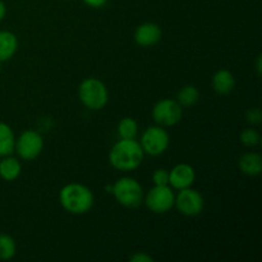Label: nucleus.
Instances as JSON below:
<instances>
[{"label": "nucleus", "mask_w": 262, "mask_h": 262, "mask_svg": "<svg viewBox=\"0 0 262 262\" xmlns=\"http://www.w3.org/2000/svg\"><path fill=\"white\" fill-rule=\"evenodd\" d=\"M145 152L136 138L119 141L113 145L109 151V163L114 169L120 171H133L142 164Z\"/></svg>", "instance_id": "obj_1"}, {"label": "nucleus", "mask_w": 262, "mask_h": 262, "mask_svg": "<svg viewBox=\"0 0 262 262\" xmlns=\"http://www.w3.org/2000/svg\"><path fill=\"white\" fill-rule=\"evenodd\" d=\"M59 204L72 215H83L91 211L95 197L91 189L81 183H68L59 191Z\"/></svg>", "instance_id": "obj_2"}, {"label": "nucleus", "mask_w": 262, "mask_h": 262, "mask_svg": "<svg viewBox=\"0 0 262 262\" xmlns=\"http://www.w3.org/2000/svg\"><path fill=\"white\" fill-rule=\"evenodd\" d=\"M78 99L84 107L92 112H97L106 106L109 101V91L99 78L83 79L78 87Z\"/></svg>", "instance_id": "obj_3"}, {"label": "nucleus", "mask_w": 262, "mask_h": 262, "mask_svg": "<svg viewBox=\"0 0 262 262\" xmlns=\"http://www.w3.org/2000/svg\"><path fill=\"white\" fill-rule=\"evenodd\" d=\"M115 201L123 207L135 209L143 201V189L140 182L130 177H122L112 186Z\"/></svg>", "instance_id": "obj_4"}, {"label": "nucleus", "mask_w": 262, "mask_h": 262, "mask_svg": "<svg viewBox=\"0 0 262 262\" xmlns=\"http://www.w3.org/2000/svg\"><path fill=\"white\" fill-rule=\"evenodd\" d=\"M145 155L160 156L168 150L170 145V136L168 130L161 125H152L143 130L141 140L138 141Z\"/></svg>", "instance_id": "obj_5"}, {"label": "nucleus", "mask_w": 262, "mask_h": 262, "mask_svg": "<svg viewBox=\"0 0 262 262\" xmlns=\"http://www.w3.org/2000/svg\"><path fill=\"white\" fill-rule=\"evenodd\" d=\"M43 150V138L37 130L28 129L15 138L14 152L18 158L26 161H32L40 156Z\"/></svg>", "instance_id": "obj_6"}, {"label": "nucleus", "mask_w": 262, "mask_h": 262, "mask_svg": "<svg viewBox=\"0 0 262 262\" xmlns=\"http://www.w3.org/2000/svg\"><path fill=\"white\" fill-rule=\"evenodd\" d=\"M183 117V107L177 100L163 99L159 100L152 107L154 122L161 127H173L178 124Z\"/></svg>", "instance_id": "obj_7"}, {"label": "nucleus", "mask_w": 262, "mask_h": 262, "mask_svg": "<svg viewBox=\"0 0 262 262\" xmlns=\"http://www.w3.org/2000/svg\"><path fill=\"white\" fill-rule=\"evenodd\" d=\"M173 188L170 186H154L145 196V205L154 214H166L174 207Z\"/></svg>", "instance_id": "obj_8"}, {"label": "nucleus", "mask_w": 262, "mask_h": 262, "mask_svg": "<svg viewBox=\"0 0 262 262\" xmlns=\"http://www.w3.org/2000/svg\"><path fill=\"white\" fill-rule=\"evenodd\" d=\"M174 207L184 216H197L204 211L205 200L199 191L188 187L179 189L174 199Z\"/></svg>", "instance_id": "obj_9"}, {"label": "nucleus", "mask_w": 262, "mask_h": 262, "mask_svg": "<svg viewBox=\"0 0 262 262\" xmlns=\"http://www.w3.org/2000/svg\"><path fill=\"white\" fill-rule=\"evenodd\" d=\"M194 181H196V171L189 164H177L169 171V186L177 191L192 187Z\"/></svg>", "instance_id": "obj_10"}, {"label": "nucleus", "mask_w": 262, "mask_h": 262, "mask_svg": "<svg viewBox=\"0 0 262 262\" xmlns=\"http://www.w3.org/2000/svg\"><path fill=\"white\" fill-rule=\"evenodd\" d=\"M163 37V31L160 26L154 22H145L138 26L135 31V42L141 48H150L156 45Z\"/></svg>", "instance_id": "obj_11"}, {"label": "nucleus", "mask_w": 262, "mask_h": 262, "mask_svg": "<svg viewBox=\"0 0 262 262\" xmlns=\"http://www.w3.org/2000/svg\"><path fill=\"white\" fill-rule=\"evenodd\" d=\"M212 89L219 95H229L235 87V78L228 69H219L211 78Z\"/></svg>", "instance_id": "obj_12"}, {"label": "nucleus", "mask_w": 262, "mask_h": 262, "mask_svg": "<svg viewBox=\"0 0 262 262\" xmlns=\"http://www.w3.org/2000/svg\"><path fill=\"white\" fill-rule=\"evenodd\" d=\"M238 168L243 174L248 177H257L262 171V158L257 152L243 154L238 161Z\"/></svg>", "instance_id": "obj_13"}, {"label": "nucleus", "mask_w": 262, "mask_h": 262, "mask_svg": "<svg viewBox=\"0 0 262 262\" xmlns=\"http://www.w3.org/2000/svg\"><path fill=\"white\" fill-rule=\"evenodd\" d=\"M18 50V38L10 31H0V63L10 60Z\"/></svg>", "instance_id": "obj_14"}, {"label": "nucleus", "mask_w": 262, "mask_h": 262, "mask_svg": "<svg viewBox=\"0 0 262 262\" xmlns=\"http://www.w3.org/2000/svg\"><path fill=\"white\" fill-rule=\"evenodd\" d=\"M0 178L5 182H13L22 173V165L19 160L12 155L0 158Z\"/></svg>", "instance_id": "obj_15"}, {"label": "nucleus", "mask_w": 262, "mask_h": 262, "mask_svg": "<svg viewBox=\"0 0 262 262\" xmlns=\"http://www.w3.org/2000/svg\"><path fill=\"white\" fill-rule=\"evenodd\" d=\"M15 136L12 127L4 122H0V158L12 155L14 152Z\"/></svg>", "instance_id": "obj_16"}, {"label": "nucleus", "mask_w": 262, "mask_h": 262, "mask_svg": "<svg viewBox=\"0 0 262 262\" xmlns=\"http://www.w3.org/2000/svg\"><path fill=\"white\" fill-rule=\"evenodd\" d=\"M200 100V91L193 84H187L179 90L177 95V101L182 107H191L196 105Z\"/></svg>", "instance_id": "obj_17"}, {"label": "nucleus", "mask_w": 262, "mask_h": 262, "mask_svg": "<svg viewBox=\"0 0 262 262\" xmlns=\"http://www.w3.org/2000/svg\"><path fill=\"white\" fill-rule=\"evenodd\" d=\"M117 132L119 138H124V140H132L136 138L138 135V123L136 119L130 117H124L119 120L118 123Z\"/></svg>", "instance_id": "obj_18"}, {"label": "nucleus", "mask_w": 262, "mask_h": 262, "mask_svg": "<svg viewBox=\"0 0 262 262\" xmlns=\"http://www.w3.org/2000/svg\"><path fill=\"white\" fill-rule=\"evenodd\" d=\"M17 253V245L13 237L9 234L2 233L0 234V260H12Z\"/></svg>", "instance_id": "obj_19"}, {"label": "nucleus", "mask_w": 262, "mask_h": 262, "mask_svg": "<svg viewBox=\"0 0 262 262\" xmlns=\"http://www.w3.org/2000/svg\"><path fill=\"white\" fill-rule=\"evenodd\" d=\"M239 140L246 147H256L260 143L261 137L260 133L256 129H253V128H246L239 135Z\"/></svg>", "instance_id": "obj_20"}, {"label": "nucleus", "mask_w": 262, "mask_h": 262, "mask_svg": "<svg viewBox=\"0 0 262 262\" xmlns=\"http://www.w3.org/2000/svg\"><path fill=\"white\" fill-rule=\"evenodd\" d=\"M154 186H169V170L164 168L156 169L152 173Z\"/></svg>", "instance_id": "obj_21"}, {"label": "nucleus", "mask_w": 262, "mask_h": 262, "mask_svg": "<svg viewBox=\"0 0 262 262\" xmlns=\"http://www.w3.org/2000/svg\"><path fill=\"white\" fill-rule=\"evenodd\" d=\"M262 119L261 110L258 107H251L246 112V120L251 124H260Z\"/></svg>", "instance_id": "obj_22"}, {"label": "nucleus", "mask_w": 262, "mask_h": 262, "mask_svg": "<svg viewBox=\"0 0 262 262\" xmlns=\"http://www.w3.org/2000/svg\"><path fill=\"white\" fill-rule=\"evenodd\" d=\"M132 262H154V258L146 252H137L130 257Z\"/></svg>", "instance_id": "obj_23"}, {"label": "nucleus", "mask_w": 262, "mask_h": 262, "mask_svg": "<svg viewBox=\"0 0 262 262\" xmlns=\"http://www.w3.org/2000/svg\"><path fill=\"white\" fill-rule=\"evenodd\" d=\"M83 3L86 5H89V7L97 9V8L105 7L107 3V0H83Z\"/></svg>", "instance_id": "obj_24"}, {"label": "nucleus", "mask_w": 262, "mask_h": 262, "mask_svg": "<svg viewBox=\"0 0 262 262\" xmlns=\"http://www.w3.org/2000/svg\"><path fill=\"white\" fill-rule=\"evenodd\" d=\"M5 14H7V7H5L4 2H3V0H0V22L4 19Z\"/></svg>", "instance_id": "obj_25"}, {"label": "nucleus", "mask_w": 262, "mask_h": 262, "mask_svg": "<svg viewBox=\"0 0 262 262\" xmlns=\"http://www.w3.org/2000/svg\"><path fill=\"white\" fill-rule=\"evenodd\" d=\"M64 2H68V0H64Z\"/></svg>", "instance_id": "obj_26"}]
</instances>
